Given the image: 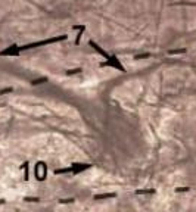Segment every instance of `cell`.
I'll return each mask as SVG.
<instances>
[{"label": "cell", "mask_w": 196, "mask_h": 212, "mask_svg": "<svg viewBox=\"0 0 196 212\" xmlns=\"http://www.w3.org/2000/svg\"><path fill=\"white\" fill-rule=\"evenodd\" d=\"M68 38V34H60V35H53L49 38H43L34 43H28L24 46H19V52H25V50H31V49H37V47H43V46H49V44H55V43H60Z\"/></svg>", "instance_id": "cell-1"}, {"label": "cell", "mask_w": 196, "mask_h": 212, "mask_svg": "<svg viewBox=\"0 0 196 212\" xmlns=\"http://www.w3.org/2000/svg\"><path fill=\"white\" fill-rule=\"evenodd\" d=\"M99 66H100V68H114V69L120 71V72H122V74L127 72L125 68H124V65L121 63V60H120L118 56H115V55H111L109 59H106L105 62H100Z\"/></svg>", "instance_id": "cell-2"}, {"label": "cell", "mask_w": 196, "mask_h": 212, "mask_svg": "<svg viewBox=\"0 0 196 212\" xmlns=\"http://www.w3.org/2000/svg\"><path fill=\"white\" fill-rule=\"evenodd\" d=\"M34 177L38 181H44L47 178V165H46V162L38 161L34 165Z\"/></svg>", "instance_id": "cell-3"}, {"label": "cell", "mask_w": 196, "mask_h": 212, "mask_svg": "<svg viewBox=\"0 0 196 212\" xmlns=\"http://www.w3.org/2000/svg\"><path fill=\"white\" fill-rule=\"evenodd\" d=\"M93 167L92 163H81V162H74L71 163V174L72 175H78L80 172L83 171H87V170H90Z\"/></svg>", "instance_id": "cell-4"}, {"label": "cell", "mask_w": 196, "mask_h": 212, "mask_svg": "<svg viewBox=\"0 0 196 212\" xmlns=\"http://www.w3.org/2000/svg\"><path fill=\"white\" fill-rule=\"evenodd\" d=\"M89 46L92 47V49H93V50H95L97 55L103 56L105 59H109V58H111V53H108L105 49H102V47H100V46H99L96 41H93V40H89Z\"/></svg>", "instance_id": "cell-5"}, {"label": "cell", "mask_w": 196, "mask_h": 212, "mask_svg": "<svg viewBox=\"0 0 196 212\" xmlns=\"http://www.w3.org/2000/svg\"><path fill=\"white\" fill-rule=\"evenodd\" d=\"M21 52H19V46L16 44H12L9 47H6L5 50L0 52V56H18Z\"/></svg>", "instance_id": "cell-6"}, {"label": "cell", "mask_w": 196, "mask_h": 212, "mask_svg": "<svg viewBox=\"0 0 196 212\" xmlns=\"http://www.w3.org/2000/svg\"><path fill=\"white\" fill-rule=\"evenodd\" d=\"M117 197V193H97L93 195V200H106V199H114Z\"/></svg>", "instance_id": "cell-7"}, {"label": "cell", "mask_w": 196, "mask_h": 212, "mask_svg": "<svg viewBox=\"0 0 196 212\" xmlns=\"http://www.w3.org/2000/svg\"><path fill=\"white\" fill-rule=\"evenodd\" d=\"M72 30H78V34H77V38H75V44L78 46L80 44V40L83 37V33L85 31V25H74Z\"/></svg>", "instance_id": "cell-8"}, {"label": "cell", "mask_w": 196, "mask_h": 212, "mask_svg": "<svg viewBox=\"0 0 196 212\" xmlns=\"http://www.w3.org/2000/svg\"><path fill=\"white\" fill-rule=\"evenodd\" d=\"M55 175H62V174H71V165L70 167H65V168H56L53 171Z\"/></svg>", "instance_id": "cell-9"}, {"label": "cell", "mask_w": 196, "mask_h": 212, "mask_svg": "<svg viewBox=\"0 0 196 212\" xmlns=\"http://www.w3.org/2000/svg\"><path fill=\"white\" fill-rule=\"evenodd\" d=\"M49 81V77H40V78H35V80H31V85H41Z\"/></svg>", "instance_id": "cell-10"}, {"label": "cell", "mask_w": 196, "mask_h": 212, "mask_svg": "<svg viewBox=\"0 0 196 212\" xmlns=\"http://www.w3.org/2000/svg\"><path fill=\"white\" fill-rule=\"evenodd\" d=\"M156 190L155 188H139L136 190V195H155Z\"/></svg>", "instance_id": "cell-11"}, {"label": "cell", "mask_w": 196, "mask_h": 212, "mask_svg": "<svg viewBox=\"0 0 196 212\" xmlns=\"http://www.w3.org/2000/svg\"><path fill=\"white\" fill-rule=\"evenodd\" d=\"M83 71V68H72V69H67L65 71V74H67L68 77H71V75H77V74H80Z\"/></svg>", "instance_id": "cell-12"}, {"label": "cell", "mask_w": 196, "mask_h": 212, "mask_svg": "<svg viewBox=\"0 0 196 212\" xmlns=\"http://www.w3.org/2000/svg\"><path fill=\"white\" fill-rule=\"evenodd\" d=\"M24 202H28V203H38L40 202V197H34V196H24V199H22Z\"/></svg>", "instance_id": "cell-13"}, {"label": "cell", "mask_w": 196, "mask_h": 212, "mask_svg": "<svg viewBox=\"0 0 196 212\" xmlns=\"http://www.w3.org/2000/svg\"><path fill=\"white\" fill-rule=\"evenodd\" d=\"M28 167H30L28 162H24L22 165H21V170H24V172H25V175H24V180L25 181H28V178H30V175H28Z\"/></svg>", "instance_id": "cell-14"}, {"label": "cell", "mask_w": 196, "mask_h": 212, "mask_svg": "<svg viewBox=\"0 0 196 212\" xmlns=\"http://www.w3.org/2000/svg\"><path fill=\"white\" fill-rule=\"evenodd\" d=\"M190 190H192L190 187L183 186V187H176V188H174V193H187V192H190Z\"/></svg>", "instance_id": "cell-15"}, {"label": "cell", "mask_w": 196, "mask_h": 212, "mask_svg": "<svg viewBox=\"0 0 196 212\" xmlns=\"http://www.w3.org/2000/svg\"><path fill=\"white\" fill-rule=\"evenodd\" d=\"M74 202H75L74 197H63V199H59L58 200L59 205H68V203H74Z\"/></svg>", "instance_id": "cell-16"}, {"label": "cell", "mask_w": 196, "mask_h": 212, "mask_svg": "<svg viewBox=\"0 0 196 212\" xmlns=\"http://www.w3.org/2000/svg\"><path fill=\"white\" fill-rule=\"evenodd\" d=\"M170 55H183V53H186V49L183 47V49H174V50H170L168 52Z\"/></svg>", "instance_id": "cell-17"}, {"label": "cell", "mask_w": 196, "mask_h": 212, "mask_svg": "<svg viewBox=\"0 0 196 212\" xmlns=\"http://www.w3.org/2000/svg\"><path fill=\"white\" fill-rule=\"evenodd\" d=\"M13 91V87H6V88H2L0 90V94H9Z\"/></svg>", "instance_id": "cell-18"}, {"label": "cell", "mask_w": 196, "mask_h": 212, "mask_svg": "<svg viewBox=\"0 0 196 212\" xmlns=\"http://www.w3.org/2000/svg\"><path fill=\"white\" fill-rule=\"evenodd\" d=\"M145 58H150V53H143V55H136L134 56L136 60H140V59H145Z\"/></svg>", "instance_id": "cell-19"}, {"label": "cell", "mask_w": 196, "mask_h": 212, "mask_svg": "<svg viewBox=\"0 0 196 212\" xmlns=\"http://www.w3.org/2000/svg\"><path fill=\"white\" fill-rule=\"evenodd\" d=\"M5 203H6V200H5V199H0V205H5Z\"/></svg>", "instance_id": "cell-20"}]
</instances>
